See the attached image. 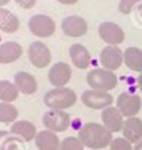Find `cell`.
<instances>
[{
  "label": "cell",
  "mask_w": 142,
  "mask_h": 150,
  "mask_svg": "<svg viewBox=\"0 0 142 150\" xmlns=\"http://www.w3.org/2000/svg\"><path fill=\"white\" fill-rule=\"evenodd\" d=\"M20 92L17 89L15 83L9 80H2L0 81V102H9L12 104L18 98Z\"/></svg>",
  "instance_id": "obj_23"
},
{
  "label": "cell",
  "mask_w": 142,
  "mask_h": 150,
  "mask_svg": "<svg viewBox=\"0 0 142 150\" xmlns=\"http://www.w3.org/2000/svg\"><path fill=\"white\" fill-rule=\"evenodd\" d=\"M58 150H84V144L78 137H66L60 141Z\"/></svg>",
  "instance_id": "obj_25"
},
{
  "label": "cell",
  "mask_w": 142,
  "mask_h": 150,
  "mask_svg": "<svg viewBox=\"0 0 142 150\" xmlns=\"http://www.w3.org/2000/svg\"><path fill=\"white\" fill-rule=\"evenodd\" d=\"M78 138L82 141L84 147L90 150H99V149L108 147L111 141L114 140V137H112V132L108 131L103 125L88 122L79 129Z\"/></svg>",
  "instance_id": "obj_1"
},
{
  "label": "cell",
  "mask_w": 142,
  "mask_h": 150,
  "mask_svg": "<svg viewBox=\"0 0 142 150\" xmlns=\"http://www.w3.org/2000/svg\"><path fill=\"white\" fill-rule=\"evenodd\" d=\"M123 137L130 141V143H138L142 140V120L139 117H129L124 120L123 125Z\"/></svg>",
  "instance_id": "obj_15"
},
{
  "label": "cell",
  "mask_w": 142,
  "mask_h": 150,
  "mask_svg": "<svg viewBox=\"0 0 142 150\" xmlns=\"http://www.w3.org/2000/svg\"><path fill=\"white\" fill-rule=\"evenodd\" d=\"M87 84L93 90H102V92H109L115 89L118 84V78L112 71L108 69H91L87 74Z\"/></svg>",
  "instance_id": "obj_3"
},
{
  "label": "cell",
  "mask_w": 142,
  "mask_h": 150,
  "mask_svg": "<svg viewBox=\"0 0 142 150\" xmlns=\"http://www.w3.org/2000/svg\"><path fill=\"white\" fill-rule=\"evenodd\" d=\"M111 150H133V146L130 141H127L124 137H117L109 144Z\"/></svg>",
  "instance_id": "obj_26"
},
{
  "label": "cell",
  "mask_w": 142,
  "mask_h": 150,
  "mask_svg": "<svg viewBox=\"0 0 142 150\" xmlns=\"http://www.w3.org/2000/svg\"><path fill=\"white\" fill-rule=\"evenodd\" d=\"M124 63L129 69L135 72H142V50L138 47H129L123 53Z\"/></svg>",
  "instance_id": "obj_21"
},
{
  "label": "cell",
  "mask_w": 142,
  "mask_h": 150,
  "mask_svg": "<svg viewBox=\"0 0 142 150\" xmlns=\"http://www.w3.org/2000/svg\"><path fill=\"white\" fill-rule=\"evenodd\" d=\"M69 56L72 63L78 68V69H87L91 63V56H90V51L81 44H73L69 48Z\"/></svg>",
  "instance_id": "obj_16"
},
{
  "label": "cell",
  "mask_w": 142,
  "mask_h": 150,
  "mask_svg": "<svg viewBox=\"0 0 142 150\" xmlns=\"http://www.w3.org/2000/svg\"><path fill=\"white\" fill-rule=\"evenodd\" d=\"M117 108L124 117H136L142 108V101L139 95H130L127 92L120 93L117 98Z\"/></svg>",
  "instance_id": "obj_7"
},
{
  "label": "cell",
  "mask_w": 142,
  "mask_h": 150,
  "mask_svg": "<svg viewBox=\"0 0 142 150\" xmlns=\"http://www.w3.org/2000/svg\"><path fill=\"white\" fill-rule=\"evenodd\" d=\"M141 0H120V5H118V11L124 15H129L132 12L133 6L136 3H139Z\"/></svg>",
  "instance_id": "obj_27"
},
{
  "label": "cell",
  "mask_w": 142,
  "mask_h": 150,
  "mask_svg": "<svg viewBox=\"0 0 142 150\" xmlns=\"http://www.w3.org/2000/svg\"><path fill=\"white\" fill-rule=\"evenodd\" d=\"M70 78H72V69L64 62H58V63L53 65L48 72V80L54 87H66Z\"/></svg>",
  "instance_id": "obj_12"
},
{
  "label": "cell",
  "mask_w": 142,
  "mask_h": 150,
  "mask_svg": "<svg viewBox=\"0 0 142 150\" xmlns=\"http://www.w3.org/2000/svg\"><path fill=\"white\" fill-rule=\"evenodd\" d=\"M42 123L48 131H53L56 134L64 132L70 126V116L61 110H48L42 117Z\"/></svg>",
  "instance_id": "obj_4"
},
{
  "label": "cell",
  "mask_w": 142,
  "mask_h": 150,
  "mask_svg": "<svg viewBox=\"0 0 142 150\" xmlns=\"http://www.w3.org/2000/svg\"><path fill=\"white\" fill-rule=\"evenodd\" d=\"M102 125L105 126L108 131L114 132H120L123 131V125H124V116L120 112L117 107H108L105 110H102Z\"/></svg>",
  "instance_id": "obj_13"
},
{
  "label": "cell",
  "mask_w": 142,
  "mask_h": 150,
  "mask_svg": "<svg viewBox=\"0 0 142 150\" xmlns=\"http://www.w3.org/2000/svg\"><path fill=\"white\" fill-rule=\"evenodd\" d=\"M20 29L18 17L9 9L0 8V32L3 33H15Z\"/></svg>",
  "instance_id": "obj_20"
},
{
  "label": "cell",
  "mask_w": 142,
  "mask_h": 150,
  "mask_svg": "<svg viewBox=\"0 0 142 150\" xmlns=\"http://www.w3.org/2000/svg\"><path fill=\"white\" fill-rule=\"evenodd\" d=\"M133 150H142V140H141V141H138V143L133 146Z\"/></svg>",
  "instance_id": "obj_31"
},
{
  "label": "cell",
  "mask_w": 142,
  "mask_h": 150,
  "mask_svg": "<svg viewBox=\"0 0 142 150\" xmlns=\"http://www.w3.org/2000/svg\"><path fill=\"white\" fill-rule=\"evenodd\" d=\"M8 3H11V0H0V8H5Z\"/></svg>",
  "instance_id": "obj_32"
},
{
  "label": "cell",
  "mask_w": 142,
  "mask_h": 150,
  "mask_svg": "<svg viewBox=\"0 0 142 150\" xmlns=\"http://www.w3.org/2000/svg\"><path fill=\"white\" fill-rule=\"evenodd\" d=\"M9 132L20 137V138L24 140V141H32V140L36 138V135H37L36 126L29 120H17L15 123H12Z\"/></svg>",
  "instance_id": "obj_19"
},
{
  "label": "cell",
  "mask_w": 142,
  "mask_h": 150,
  "mask_svg": "<svg viewBox=\"0 0 142 150\" xmlns=\"http://www.w3.org/2000/svg\"><path fill=\"white\" fill-rule=\"evenodd\" d=\"M99 36L103 42L108 45H120L124 41V32L123 29L112 21H103L99 26Z\"/></svg>",
  "instance_id": "obj_9"
},
{
  "label": "cell",
  "mask_w": 142,
  "mask_h": 150,
  "mask_svg": "<svg viewBox=\"0 0 142 150\" xmlns=\"http://www.w3.org/2000/svg\"><path fill=\"white\" fill-rule=\"evenodd\" d=\"M14 83L17 86V89L22 95H33L37 90V80L29 72H17L14 77Z\"/></svg>",
  "instance_id": "obj_17"
},
{
  "label": "cell",
  "mask_w": 142,
  "mask_h": 150,
  "mask_svg": "<svg viewBox=\"0 0 142 150\" xmlns=\"http://www.w3.org/2000/svg\"><path fill=\"white\" fill-rule=\"evenodd\" d=\"M14 2L22 9H32L36 5L37 0H14Z\"/></svg>",
  "instance_id": "obj_28"
},
{
  "label": "cell",
  "mask_w": 142,
  "mask_h": 150,
  "mask_svg": "<svg viewBox=\"0 0 142 150\" xmlns=\"http://www.w3.org/2000/svg\"><path fill=\"white\" fill-rule=\"evenodd\" d=\"M22 56V47L15 41H6L0 44V65L14 63Z\"/></svg>",
  "instance_id": "obj_14"
},
{
  "label": "cell",
  "mask_w": 142,
  "mask_h": 150,
  "mask_svg": "<svg viewBox=\"0 0 142 150\" xmlns=\"http://www.w3.org/2000/svg\"><path fill=\"white\" fill-rule=\"evenodd\" d=\"M29 60L30 63L36 68H45L49 65L51 62V51L49 48L41 42V41H36V42H32L30 47H29Z\"/></svg>",
  "instance_id": "obj_10"
},
{
  "label": "cell",
  "mask_w": 142,
  "mask_h": 150,
  "mask_svg": "<svg viewBox=\"0 0 142 150\" xmlns=\"http://www.w3.org/2000/svg\"><path fill=\"white\" fill-rule=\"evenodd\" d=\"M18 119V110L9 102H0V123H15Z\"/></svg>",
  "instance_id": "obj_24"
},
{
  "label": "cell",
  "mask_w": 142,
  "mask_h": 150,
  "mask_svg": "<svg viewBox=\"0 0 142 150\" xmlns=\"http://www.w3.org/2000/svg\"><path fill=\"white\" fill-rule=\"evenodd\" d=\"M29 29L33 35L39 38H49L56 32V23L45 14H36L29 20Z\"/></svg>",
  "instance_id": "obj_6"
},
{
  "label": "cell",
  "mask_w": 142,
  "mask_h": 150,
  "mask_svg": "<svg viewBox=\"0 0 142 150\" xmlns=\"http://www.w3.org/2000/svg\"><path fill=\"white\" fill-rule=\"evenodd\" d=\"M61 30L70 38H81L87 33L88 24L79 15H69L61 21Z\"/></svg>",
  "instance_id": "obj_11"
},
{
  "label": "cell",
  "mask_w": 142,
  "mask_h": 150,
  "mask_svg": "<svg viewBox=\"0 0 142 150\" xmlns=\"http://www.w3.org/2000/svg\"><path fill=\"white\" fill-rule=\"evenodd\" d=\"M100 65L103 66V69L108 71H115L121 66V63L124 62L123 59V51L117 47V45H108L100 51V57H99Z\"/></svg>",
  "instance_id": "obj_8"
},
{
  "label": "cell",
  "mask_w": 142,
  "mask_h": 150,
  "mask_svg": "<svg viewBox=\"0 0 142 150\" xmlns=\"http://www.w3.org/2000/svg\"><path fill=\"white\" fill-rule=\"evenodd\" d=\"M58 3H61V5H75L78 0H57Z\"/></svg>",
  "instance_id": "obj_30"
},
{
  "label": "cell",
  "mask_w": 142,
  "mask_h": 150,
  "mask_svg": "<svg viewBox=\"0 0 142 150\" xmlns=\"http://www.w3.org/2000/svg\"><path fill=\"white\" fill-rule=\"evenodd\" d=\"M136 87H138V89L142 92V72L138 75V78H136Z\"/></svg>",
  "instance_id": "obj_29"
},
{
  "label": "cell",
  "mask_w": 142,
  "mask_h": 150,
  "mask_svg": "<svg viewBox=\"0 0 142 150\" xmlns=\"http://www.w3.org/2000/svg\"><path fill=\"white\" fill-rule=\"evenodd\" d=\"M60 141L56 132L44 129L41 132H37L36 138H34V144L37 147V150H58L60 149Z\"/></svg>",
  "instance_id": "obj_18"
},
{
  "label": "cell",
  "mask_w": 142,
  "mask_h": 150,
  "mask_svg": "<svg viewBox=\"0 0 142 150\" xmlns=\"http://www.w3.org/2000/svg\"><path fill=\"white\" fill-rule=\"evenodd\" d=\"M24 143V140L9 131H0V150H25Z\"/></svg>",
  "instance_id": "obj_22"
},
{
  "label": "cell",
  "mask_w": 142,
  "mask_h": 150,
  "mask_svg": "<svg viewBox=\"0 0 142 150\" xmlns=\"http://www.w3.org/2000/svg\"><path fill=\"white\" fill-rule=\"evenodd\" d=\"M81 101L85 107L91 108V110H105L108 107H112L114 98L108 92H102V90H93L88 89L82 93Z\"/></svg>",
  "instance_id": "obj_5"
},
{
  "label": "cell",
  "mask_w": 142,
  "mask_h": 150,
  "mask_svg": "<svg viewBox=\"0 0 142 150\" xmlns=\"http://www.w3.org/2000/svg\"><path fill=\"white\" fill-rule=\"evenodd\" d=\"M76 93L69 87H54L44 96V104L49 110H67L76 104Z\"/></svg>",
  "instance_id": "obj_2"
}]
</instances>
